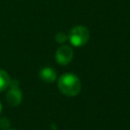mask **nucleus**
<instances>
[{
	"label": "nucleus",
	"instance_id": "obj_6",
	"mask_svg": "<svg viewBox=\"0 0 130 130\" xmlns=\"http://www.w3.org/2000/svg\"><path fill=\"white\" fill-rule=\"evenodd\" d=\"M10 81H11V79H10L9 74L6 71L0 69V92L5 90L9 86Z\"/></svg>",
	"mask_w": 130,
	"mask_h": 130
},
{
	"label": "nucleus",
	"instance_id": "obj_10",
	"mask_svg": "<svg viewBox=\"0 0 130 130\" xmlns=\"http://www.w3.org/2000/svg\"><path fill=\"white\" fill-rule=\"evenodd\" d=\"M10 130H15V129H10Z\"/></svg>",
	"mask_w": 130,
	"mask_h": 130
},
{
	"label": "nucleus",
	"instance_id": "obj_5",
	"mask_svg": "<svg viewBox=\"0 0 130 130\" xmlns=\"http://www.w3.org/2000/svg\"><path fill=\"white\" fill-rule=\"evenodd\" d=\"M39 76L42 80H44L46 82H53L57 78V73L51 67H44L40 70Z\"/></svg>",
	"mask_w": 130,
	"mask_h": 130
},
{
	"label": "nucleus",
	"instance_id": "obj_4",
	"mask_svg": "<svg viewBox=\"0 0 130 130\" xmlns=\"http://www.w3.org/2000/svg\"><path fill=\"white\" fill-rule=\"evenodd\" d=\"M55 58L58 64L60 65H67L73 59V50L70 46L62 45L58 48L55 54Z\"/></svg>",
	"mask_w": 130,
	"mask_h": 130
},
{
	"label": "nucleus",
	"instance_id": "obj_3",
	"mask_svg": "<svg viewBox=\"0 0 130 130\" xmlns=\"http://www.w3.org/2000/svg\"><path fill=\"white\" fill-rule=\"evenodd\" d=\"M8 87H9V89H8V91L6 93L7 103L12 107L18 106L22 101V93H21V90L19 88L18 81L15 80V79L11 80Z\"/></svg>",
	"mask_w": 130,
	"mask_h": 130
},
{
	"label": "nucleus",
	"instance_id": "obj_8",
	"mask_svg": "<svg viewBox=\"0 0 130 130\" xmlns=\"http://www.w3.org/2000/svg\"><path fill=\"white\" fill-rule=\"evenodd\" d=\"M10 126V121L7 117H2L0 118V128L3 129V130H6L8 129Z\"/></svg>",
	"mask_w": 130,
	"mask_h": 130
},
{
	"label": "nucleus",
	"instance_id": "obj_7",
	"mask_svg": "<svg viewBox=\"0 0 130 130\" xmlns=\"http://www.w3.org/2000/svg\"><path fill=\"white\" fill-rule=\"evenodd\" d=\"M55 40H56V42L57 43H59V44H64L67 40H68V36L65 34V32H58L57 35H56V37H55Z\"/></svg>",
	"mask_w": 130,
	"mask_h": 130
},
{
	"label": "nucleus",
	"instance_id": "obj_2",
	"mask_svg": "<svg viewBox=\"0 0 130 130\" xmlns=\"http://www.w3.org/2000/svg\"><path fill=\"white\" fill-rule=\"evenodd\" d=\"M68 40L74 47H82L89 40V30L83 25H76L71 28Z\"/></svg>",
	"mask_w": 130,
	"mask_h": 130
},
{
	"label": "nucleus",
	"instance_id": "obj_9",
	"mask_svg": "<svg viewBox=\"0 0 130 130\" xmlns=\"http://www.w3.org/2000/svg\"><path fill=\"white\" fill-rule=\"evenodd\" d=\"M1 110H2V105H1V103H0V113H1Z\"/></svg>",
	"mask_w": 130,
	"mask_h": 130
},
{
	"label": "nucleus",
	"instance_id": "obj_1",
	"mask_svg": "<svg viewBox=\"0 0 130 130\" xmlns=\"http://www.w3.org/2000/svg\"><path fill=\"white\" fill-rule=\"evenodd\" d=\"M59 90L67 96H75L81 90V82L73 73H64L58 78Z\"/></svg>",
	"mask_w": 130,
	"mask_h": 130
}]
</instances>
